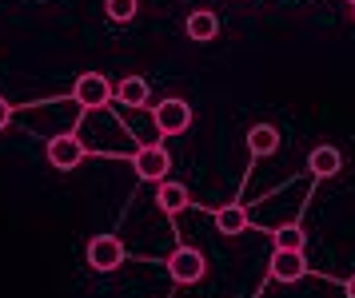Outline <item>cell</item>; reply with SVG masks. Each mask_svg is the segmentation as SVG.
<instances>
[{
    "label": "cell",
    "instance_id": "obj_6",
    "mask_svg": "<svg viewBox=\"0 0 355 298\" xmlns=\"http://www.w3.org/2000/svg\"><path fill=\"white\" fill-rule=\"evenodd\" d=\"M72 100H76L84 111H96L112 100V84H108V76H100V72H84V76L76 80V88H72Z\"/></svg>",
    "mask_w": 355,
    "mask_h": 298
},
{
    "label": "cell",
    "instance_id": "obj_4",
    "mask_svg": "<svg viewBox=\"0 0 355 298\" xmlns=\"http://www.w3.org/2000/svg\"><path fill=\"white\" fill-rule=\"evenodd\" d=\"M152 120H156V127H160L164 136H184L192 127V108H188V100L168 95V100H160L152 108Z\"/></svg>",
    "mask_w": 355,
    "mask_h": 298
},
{
    "label": "cell",
    "instance_id": "obj_9",
    "mask_svg": "<svg viewBox=\"0 0 355 298\" xmlns=\"http://www.w3.org/2000/svg\"><path fill=\"white\" fill-rule=\"evenodd\" d=\"M156 203H160L164 215H180L184 207L192 203V195H188V187H184V183H172V179H164L160 187H156Z\"/></svg>",
    "mask_w": 355,
    "mask_h": 298
},
{
    "label": "cell",
    "instance_id": "obj_15",
    "mask_svg": "<svg viewBox=\"0 0 355 298\" xmlns=\"http://www.w3.org/2000/svg\"><path fill=\"white\" fill-rule=\"evenodd\" d=\"M304 231L295 227V223H288V227H279L275 231V251H304Z\"/></svg>",
    "mask_w": 355,
    "mask_h": 298
},
{
    "label": "cell",
    "instance_id": "obj_12",
    "mask_svg": "<svg viewBox=\"0 0 355 298\" xmlns=\"http://www.w3.org/2000/svg\"><path fill=\"white\" fill-rule=\"evenodd\" d=\"M112 95L124 104V108H144L148 104V80H140V76H124L120 84L112 88Z\"/></svg>",
    "mask_w": 355,
    "mask_h": 298
},
{
    "label": "cell",
    "instance_id": "obj_8",
    "mask_svg": "<svg viewBox=\"0 0 355 298\" xmlns=\"http://www.w3.org/2000/svg\"><path fill=\"white\" fill-rule=\"evenodd\" d=\"M339 167H343V156H339L336 147H311V156H307V171L315 175V179H331V175H339Z\"/></svg>",
    "mask_w": 355,
    "mask_h": 298
},
{
    "label": "cell",
    "instance_id": "obj_11",
    "mask_svg": "<svg viewBox=\"0 0 355 298\" xmlns=\"http://www.w3.org/2000/svg\"><path fill=\"white\" fill-rule=\"evenodd\" d=\"M184 32L192 36L196 44H208L211 36L220 32V20H216V12H208V8H196V12L188 16V24H184Z\"/></svg>",
    "mask_w": 355,
    "mask_h": 298
},
{
    "label": "cell",
    "instance_id": "obj_7",
    "mask_svg": "<svg viewBox=\"0 0 355 298\" xmlns=\"http://www.w3.org/2000/svg\"><path fill=\"white\" fill-rule=\"evenodd\" d=\"M307 274L304 251H275L272 254V279L275 283H300Z\"/></svg>",
    "mask_w": 355,
    "mask_h": 298
},
{
    "label": "cell",
    "instance_id": "obj_16",
    "mask_svg": "<svg viewBox=\"0 0 355 298\" xmlns=\"http://www.w3.org/2000/svg\"><path fill=\"white\" fill-rule=\"evenodd\" d=\"M8 124H12V104H8V100L0 95V131H4Z\"/></svg>",
    "mask_w": 355,
    "mask_h": 298
},
{
    "label": "cell",
    "instance_id": "obj_17",
    "mask_svg": "<svg viewBox=\"0 0 355 298\" xmlns=\"http://www.w3.org/2000/svg\"><path fill=\"white\" fill-rule=\"evenodd\" d=\"M343 298H355V274L347 279V283H343Z\"/></svg>",
    "mask_w": 355,
    "mask_h": 298
},
{
    "label": "cell",
    "instance_id": "obj_3",
    "mask_svg": "<svg viewBox=\"0 0 355 298\" xmlns=\"http://www.w3.org/2000/svg\"><path fill=\"white\" fill-rule=\"evenodd\" d=\"M132 167H136V175L148 179V183H164L168 171H172V156H168V147H160V143H144V147H136Z\"/></svg>",
    "mask_w": 355,
    "mask_h": 298
},
{
    "label": "cell",
    "instance_id": "obj_10",
    "mask_svg": "<svg viewBox=\"0 0 355 298\" xmlns=\"http://www.w3.org/2000/svg\"><path fill=\"white\" fill-rule=\"evenodd\" d=\"M216 231H220V235H243V231H248V207L224 203L216 211Z\"/></svg>",
    "mask_w": 355,
    "mask_h": 298
},
{
    "label": "cell",
    "instance_id": "obj_2",
    "mask_svg": "<svg viewBox=\"0 0 355 298\" xmlns=\"http://www.w3.org/2000/svg\"><path fill=\"white\" fill-rule=\"evenodd\" d=\"M84 156H88V147H84V140L76 131H60V136L49 140V163L56 171H76L84 163Z\"/></svg>",
    "mask_w": 355,
    "mask_h": 298
},
{
    "label": "cell",
    "instance_id": "obj_13",
    "mask_svg": "<svg viewBox=\"0 0 355 298\" xmlns=\"http://www.w3.org/2000/svg\"><path fill=\"white\" fill-rule=\"evenodd\" d=\"M248 147H252V156H275L279 151V131L272 124H256L248 131Z\"/></svg>",
    "mask_w": 355,
    "mask_h": 298
},
{
    "label": "cell",
    "instance_id": "obj_5",
    "mask_svg": "<svg viewBox=\"0 0 355 298\" xmlns=\"http://www.w3.org/2000/svg\"><path fill=\"white\" fill-rule=\"evenodd\" d=\"M88 267L100 270V274H112V270L124 267V243L116 235H96L88 243Z\"/></svg>",
    "mask_w": 355,
    "mask_h": 298
},
{
    "label": "cell",
    "instance_id": "obj_14",
    "mask_svg": "<svg viewBox=\"0 0 355 298\" xmlns=\"http://www.w3.org/2000/svg\"><path fill=\"white\" fill-rule=\"evenodd\" d=\"M104 12H108L112 24H128L140 12V0H104Z\"/></svg>",
    "mask_w": 355,
    "mask_h": 298
},
{
    "label": "cell",
    "instance_id": "obj_1",
    "mask_svg": "<svg viewBox=\"0 0 355 298\" xmlns=\"http://www.w3.org/2000/svg\"><path fill=\"white\" fill-rule=\"evenodd\" d=\"M168 274H172V283L192 286L208 274V259L196 251V247H176V251L168 254Z\"/></svg>",
    "mask_w": 355,
    "mask_h": 298
}]
</instances>
